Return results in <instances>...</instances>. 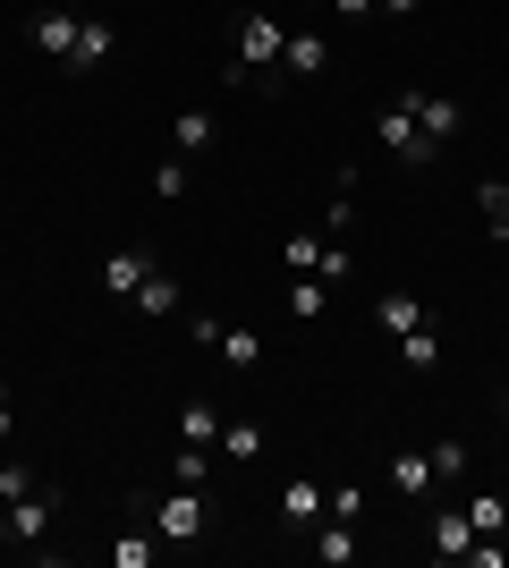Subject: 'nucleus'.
I'll use <instances>...</instances> for the list:
<instances>
[{
    "instance_id": "ddd939ff",
    "label": "nucleus",
    "mask_w": 509,
    "mask_h": 568,
    "mask_svg": "<svg viewBox=\"0 0 509 568\" xmlns=\"http://www.w3.org/2000/svg\"><path fill=\"white\" fill-rule=\"evenodd\" d=\"M213 356H221V365H230V374H264V339L246 332V323H221Z\"/></svg>"
},
{
    "instance_id": "9b49d317",
    "label": "nucleus",
    "mask_w": 509,
    "mask_h": 568,
    "mask_svg": "<svg viewBox=\"0 0 509 568\" xmlns=\"http://www.w3.org/2000/svg\"><path fill=\"white\" fill-rule=\"evenodd\" d=\"M374 323L399 339V332H416V323H434V306H425L416 288H383V297H374Z\"/></svg>"
},
{
    "instance_id": "a878e982",
    "label": "nucleus",
    "mask_w": 509,
    "mask_h": 568,
    "mask_svg": "<svg viewBox=\"0 0 509 568\" xmlns=\"http://www.w3.org/2000/svg\"><path fill=\"white\" fill-rule=\"evenodd\" d=\"M323 297H332V288H323L315 272H297V281H289V314H297V323H315V314H323Z\"/></svg>"
},
{
    "instance_id": "412c9836",
    "label": "nucleus",
    "mask_w": 509,
    "mask_h": 568,
    "mask_svg": "<svg viewBox=\"0 0 509 568\" xmlns=\"http://www.w3.org/2000/svg\"><path fill=\"white\" fill-rule=\"evenodd\" d=\"M221 475V450H195V442H179V458H170V484H213Z\"/></svg>"
},
{
    "instance_id": "2f4dec72",
    "label": "nucleus",
    "mask_w": 509,
    "mask_h": 568,
    "mask_svg": "<svg viewBox=\"0 0 509 568\" xmlns=\"http://www.w3.org/2000/svg\"><path fill=\"white\" fill-rule=\"evenodd\" d=\"M348 272H357V255H348V246L332 237V246H323V263H315V281H323V288H339Z\"/></svg>"
},
{
    "instance_id": "e433bc0d",
    "label": "nucleus",
    "mask_w": 509,
    "mask_h": 568,
    "mask_svg": "<svg viewBox=\"0 0 509 568\" xmlns=\"http://www.w3.org/2000/svg\"><path fill=\"white\" fill-rule=\"evenodd\" d=\"M501 416H509V399H501Z\"/></svg>"
},
{
    "instance_id": "7ed1b4c3",
    "label": "nucleus",
    "mask_w": 509,
    "mask_h": 568,
    "mask_svg": "<svg viewBox=\"0 0 509 568\" xmlns=\"http://www.w3.org/2000/svg\"><path fill=\"white\" fill-rule=\"evenodd\" d=\"M374 136L390 144V162H408V170H425V162L441 153V144H434V136H425V128L408 119V102H399V94L383 102V119H374Z\"/></svg>"
},
{
    "instance_id": "c9c22d12",
    "label": "nucleus",
    "mask_w": 509,
    "mask_h": 568,
    "mask_svg": "<svg viewBox=\"0 0 509 568\" xmlns=\"http://www.w3.org/2000/svg\"><path fill=\"white\" fill-rule=\"evenodd\" d=\"M374 9H390V18H416V9H425V0H374Z\"/></svg>"
},
{
    "instance_id": "6ab92c4d",
    "label": "nucleus",
    "mask_w": 509,
    "mask_h": 568,
    "mask_svg": "<svg viewBox=\"0 0 509 568\" xmlns=\"http://www.w3.org/2000/svg\"><path fill=\"white\" fill-rule=\"evenodd\" d=\"M399 365H408V374H434V365H441V323H416V332H399Z\"/></svg>"
},
{
    "instance_id": "4468645a",
    "label": "nucleus",
    "mask_w": 509,
    "mask_h": 568,
    "mask_svg": "<svg viewBox=\"0 0 509 568\" xmlns=\"http://www.w3.org/2000/svg\"><path fill=\"white\" fill-rule=\"evenodd\" d=\"M128 306L145 314V323H170V314H179V272H162V263H153V272H145V288H136Z\"/></svg>"
},
{
    "instance_id": "f3484780",
    "label": "nucleus",
    "mask_w": 509,
    "mask_h": 568,
    "mask_svg": "<svg viewBox=\"0 0 509 568\" xmlns=\"http://www.w3.org/2000/svg\"><path fill=\"white\" fill-rule=\"evenodd\" d=\"M323 518V484L315 475H289V484H281V526H315Z\"/></svg>"
},
{
    "instance_id": "9d476101",
    "label": "nucleus",
    "mask_w": 509,
    "mask_h": 568,
    "mask_svg": "<svg viewBox=\"0 0 509 568\" xmlns=\"http://www.w3.org/2000/svg\"><path fill=\"white\" fill-rule=\"evenodd\" d=\"M221 467H255V458H264V425H255V416H221Z\"/></svg>"
},
{
    "instance_id": "7c9ffc66",
    "label": "nucleus",
    "mask_w": 509,
    "mask_h": 568,
    "mask_svg": "<svg viewBox=\"0 0 509 568\" xmlns=\"http://www.w3.org/2000/svg\"><path fill=\"white\" fill-rule=\"evenodd\" d=\"M153 195H162V204H179V195H187V153H170V162L153 170Z\"/></svg>"
},
{
    "instance_id": "c85d7f7f",
    "label": "nucleus",
    "mask_w": 509,
    "mask_h": 568,
    "mask_svg": "<svg viewBox=\"0 0 509 568\" xmlns=\"http://www.w3.org/2000/svg\"><path fill=\"white\" fill-rule=\"evenodd\" d=\"M281 263H289V272H315V263H323V237H315V230H289V246H281Z\"/></svg>"
},
{
    "instance_id": "4be33fe9",
    "label": "nucleus",
    "mask_w": 509,
    "mask_h": 568,
    "mask_svg": "<svg viewBox=\"0 0 509 568\" xmlns=\"http://www.w3.org/2000/svg\"><path fill=\"white\" fill-rule=\"evenodd\" d=\"M476 213H485V230L509 246V179H485V187H476Z\"/></svg>"
},
{
    "instance_id": "393cba45",
    "label": "nucleus",
    "mask_w": 509,
    "mask_h": 568,
    "mask_svg": "<svg viewBox=\"0 0 509 568\" xmlns=\"http://www.w3.org/2000/svg\"><path fill=\"white\" fill-rule=\"evenodd\" d=\"M348 221H357V170H339V195H332V204H323V230H348Z\"/></svg>"
},
{
    "instance_id": "0eeeda50",
    "label": "nucleus",
    "mask_w": 509,
    "mask_h": 568,
    "mask_svg": "<svg viewBox=\"0 0 509 568\" xmlns=\"http://www.w3.org/2000/svg\"><path fill=\"white\" fill-rule=\"evenodd\" d=\"M77 18H85V9H43V18L26 26V34H34V51H43L51 69H69V51H77Z\"/></svg>"
},
{
    "instance_id": "1a4fd4ad",
    "label": "nucleus",
    "mask_w": 509,
    "mask_h": 568,
    "mask_svg": "<svg viewBox=\"0 0 509 568\" xmlns=\"http://www.w3.org/2000/svg\"><path fill=\"white\" fill-rule=\"evenodd\" d=\"M467 544H476L467 509H434V518H425V551H434V560H467Z\"/></svg>"
},
{
    "instance_id": "aec40b11",
    "label": "nucleus",
    "mask_w": 509,
    "mask_h": 568,
    "mask_svg": "<svg viewBox=\"0 0 509 568\" xmlns=\"http://www.w3.org/2000/svg\"><path fill=\"white\" fill-rule=\"evenodd\" d=\"M179 442L213 450V442H221V407H213V399H187V407H179Z\"/></svg>"
},
{
    "instance_id": "6e6552de",
    "label": "nucleus",
    "mask_w": 509,
    "mask_h": 568,
    "mask_svg": "<svg viewBox=\"0 0 509 568\" xmlns=\"http://www.w3.org/2000/svg\"><path fill=\"white\" fill-rule=\"evenodd\" d=\"M145 272H153V255H145V246H120V255L102 263V297H111V306H128V297L145 288Z\"/></svg>"
},
{
    "instance_id": "473e14b6",
    "label": "nucleus",
    "mask_w": 509,
    "mask_h": 568,
    "mask_svg": "<svg viewBox=\"0 0 509 568\" xmlns=\"http://www.w3.org/2000/svg\"><path fill=\"white\" fill-rule=\"evenodd\" d=\"M213 339H221V314L195 306V314H187V348H213Z\"/></svg>"
},
{
    "instance_id": "dca6fc26",
    "label": "nucleus",
    "mask_w": 509,
    "mask_h": 568,
    "mask_svg": "<svg viewBox=\"0 0 509 568\" xmlns=\"http://www.w3.org/2000/svg\"><path fill=\"white\" fill-rule=\"evenodd\" d=\"M170 144L195 162V153H213V144H221V119L213 111H179V119H170Z\"/></svg>"
},
{
    "instance_id": "bb28decb",
    "label": "nucleus",
    "mask_w": 509,
    "mask_h": 568,
    "mask_svg": "<svg viewBox=\"0 0 509 568\" xmlns=\"http://www.w3.org/2000/svg\"><path fill=\"white\" fill-rule=\"evenodd\" d=\"M467 526H476V535H501V526H509V500L501 493H476V500H467Z\"/></svg>"
},
{
    "instance_id": "f03ea898",
    "label": "nucleus",
    "mask_w": 509,
    "mask_h": 568,
    "mask_svg": "<svg viewBox=\"0 0 509 568\" xmlns=\"http://www.w3.org/2000/svg\"><path fill=\"white\" fill-rule=\"evenodd\" d=\"M281 51H289V26L272 18V9H246L238 34H230V85H281Z\"/></svg>"
},
{
    "instance_id": "5701e85b",
    "label": "nucleus",
    "mask_w": 509,
    "mask_h": 568,
    "mask_svg": "<svg viewBox=\"0 0 509 568\" xmlns=\"http://www.w3.org/2000/svg\"><path fill=\"white\" fill-rule=\"evenodd\" d=\"M425 458H434L441 484H459V475H467V442H459V433H434V442H425Z\"/></svg>"
},
{
    "instance_id": "c756f323",
    "label": "nucleus",
    "mask_w": 509,
    "mask_h": 568,
    "mask_svg": "<svg viewBox=\"0 0 509 568\" xmlns=\"http://www.w3.org/2000/svg\"><path fill=\"white\" fill-rule=\"evenodd\" d=\"M34 484H43V467H26V458H0V500L34 493Z\"/></svg>"
},
{
    "instance_id": "72a5a7b5",
    "label": "nucleus",
    "mask_w": 509,
    "mask_h": 568,
    "mask_svg": "<svg viewBox=\"0 0 509 568\" xmlns=\"http://www.w3.org/2000/svg\"><path fill=\"white\" fill-rule=\"evenodd\" d=\"M9 433H18V407H9V382H0V450H9Z\"/></svg>"
},
{
    "instance_id": "39448f33",
    "label": "nucleus",
    "mask_w": 509,
    "mask_h": 568,
    "mask_svg": "<svg viewBox=\"0 0 509 568\" xmlns=\"http://www.w3.org/2000/svg\"><path fill=\"white\" fill-rule=\"evenodd\" d=\"M51 518H60V484L43 475L34 493H18V500H9V544H43V535H51Z\"/></svg>"
},
{
    "instance_id": "2eb2a0df",
    "label": "nucleus",
    "mask_w": 509,
    "mask_h": 568,
    "mask_svg": "<svg viewBox=\"0 0 509 568\" xmlns=\"http://www.w3.org/2000/svg\"><path fill=\"white\" fill-rule=\"evenodd\" d=\"M162 535H153V526L145 518H136V526H120V544H111V568H153V560H162Z\"/></svg>"
},
{
    "instance_id": "20e7f679",
    "label": "nucleus",
    "mask_w": 509,
    "mask_h": 568,
    "mask_svg": "<svg viewBox=\"0 0 509 568\" xmlns=\"http://www.w3.org/2000/svg\"><path fill=\"white\" fill-rule=\"evenodd\" d=\"M399 102H408V119H416V128H425L434 144H450V136L467 128V102H459V94H434V85H399Z\"/></svg>"
},
{
    "instance_id": "b1692460",
    "label": "nucleus",
    "mask_w": 509,
    "mask_h": 568,
    "mask_svg": "<svg viewBox=\"0 0 509 568\" xmlns=\"http://www.w3.org/2000/svg\"><path fill=\"white\" fill-rule=\"evenodd\" d=\"M315 551H323V568H348V560H357V526H323V535H315Z\"/></svg>"
},
{
    "instance_id": "f8f14e48",
    "label": "nucleus",
    "mask_w": 509,
    "mask_h": 568,
    "mask_svg": "<svg viewBox=\"0 0 509 568\" xmlns=\"http://www.w3.org/2000/svg\"><path fill=\"white\" fill-rule=\"evenodd\" d=\"M332 69V43H323L315 26H289V51H281V77H323Z\"/></svg>"
},
{
    "instance_id": "a211bd4d",
    "label": "nucleus",
    "mask_w": 509,
    "mask_h": 568,
    "mask_svg": "<svg viewBox=\"0 0 509 568\" xmlns=\"http://www.w3.org/2000/svg\"><path fill=\"white\" fill-rule=\"evenodd\" d=\"M434 484H441V475H434V458H425V450H399V458H390V493L425 500V493H434Z\"/></svg>"
},
{
    "instance_id": "423d86ee",
    "label": "nucleus",
    "mask_w": 509,
    "mask_h": 568,
    "mask_svg": "<svg viewBox=\"0 0 509 568\" xmlns=\"http://www.w3.org/2000/svg\"><path fill=\"white\" fill-rule=\"evenodd\" d=\"M111 51H120V26L102 18V9H85V18H77V51H69V77H94L102 60H111Z\"/></svg>"
},
{
    "instance_id": "f257e3e1",
    "label": "nucleus",
    "mask_w": 509,
    "mask_h": 568,
    "mask_svg": "<svg viewBox=\"0 0 509 568\" xmlns=\"http://www.w3.org/2000/svg\"><path fill=\"white\" fill-rule=\"evenodd\" d=\"M136 518H145L162 544L187 551V544H204V535L221 526V509H213V484H162V493L136 500Z\"/></svg>"
},
{
    "instance_id": "f704fd0d",
    "label": "nucleus",
    "mask_w": 509,
    "mask_h": 568,
    "mask_svg": "<svg viewBox=\"0 0 509 568\" xmlns=\"http://www.w3.org/2000/svg\"><path fill=\"white\" fill-rule=\"evenodd\" d=\"M339 18H374V0H332Z\"/></svg>"
},
{
    "instance_id": "cd10ccee",
    "label": "nucleus",
    "mask_w": 509,
    "mask_h": 568,
    "mask_svg": "<svg viewBox=\"0 0 509 568\" xmlns=\"http://www.w3.org/2000/svg\"><path fill=\"white\" fill-rule=\"evenodd\" d=\"M323 509H332L339 526H357V518H365V484H332V493H323Z\"/></svg>"
}]
</instances>
